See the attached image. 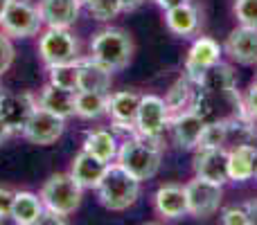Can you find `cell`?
Wrapping results in <instances>:
<instances>
[{
	"mask_svg": "<svg viewBox=\"0 0 257 225\" xmlns=\"http://www.w3.org/2000/svg\"><path fill=\"white\" fill-rule=\"evenodd\" d=\"M244 106H246V113L257 122V79L248 86V93L244 97Z\"/></svg>",
	"mask_w": 257,
	"mask_h": 225,
	"instance_id": "cell-35",
	"label": "cell"
},
{
	"mask_svg": "<svg viewBox=\"0 0 257 225\" xmlns=\"http://www.w3.org/2000/svg\"><path fill=\"white\" fill-rule=\"evenodd\" d=\"M0 93H3V86H0Z\"/></svg>",
	"mask_w": 257,
	"mask_h": 225,
	"instance_id": "cell-44",
	"label": "cell"
},
{
	"mask_svg": "<svg viewBox=\"0 0 257 225\" xmlns=\"http://www.w3.org/2000/svg\"><path fill=\"white\" fill-rule=\"evenodd\" d=\"M88 153L97 155L104 162H115L117 149H120V140H117L115 131H106V128H95V131H88L84 137V146Z\"/></svg>",
	"mask_w": 257,
	"mask_h": 225,
	"instance_id": "cell-24",
	"label": "cell"
},
{
	"mask_svg": "<svg viewBox=\"0 0 257 225\" xmlns=\"http://www.w3.org/2000/svg\"><path fill=\"white\" fill-rule=\"evenodd\" d=\"M142 93L138 90H117V93H108V115H111V124H131L136 126V115L140 106Z\"/></svg>",
	"mask_w": 257,
	"mask_h": 225,
	"instance_id": "cell-21",
	"label": "cell"
},
{
	"mask_svg": "<svg viewBox=\"0 0 257 225\" xmlns=\"http://www.w3.org/2000/svg\"><path fill=\"white\" fill-rule=\"evenodd\" d=\"M14 196H16V191L7 189V187H0V221H3L5 216H9V214H12Z\"/></svg>",
	"mask_w": 257,
	"mask_h": 225,
	"instance_id": "cell-34",
	"label": "cell"
},
{
	"mask_svg": "<svg viewBox=\"0 0 257 225\" xmlns=\"http://www.w3.org/2000/svg\"><path fill=\"white\" fill-rule=\"evenodd\" d=\"M169 119H172V113L165 104V97H158V95L151 93L142 95L136 115V131L140 135L160 137L169 128Z\"/></svg>",
	"mask_w": 257,
	"mask_h": 225,
	"instance_id": "cell-8",
	"label": "cell"
},
{
	"mask_svg": "<svg viewBox=\"0 0 257 225\" xmlns=\"http://www.w3.org/2000/svg\"><path fill=\"white\" fill-rule=\"evenodd\" d=\"M7 5H9V0H0V18H3V14H5V9H7Z\"/></svg>",
	"mask_w": 257,
	"mask_h": 225,
	"instance_id": "cell-41",
	"label": "cell"
},
{
	"mask_svg": "<svg viewBox=\"0 0 257 225\" xmlns=\"http://www.w3.org/2000/svg\"><path fill=\"white\" fill-rule=\"evenodd\" d=\"M81 3H84V5H86V3H88V0H81Z\"/></svg>",
	"mask_w": 257,
	"mask_h": 225,
	"instance_id": "cell-43",
	"label": "cell"
},
{
	"mask_svg": "<svg viewBox=\"0 0 257 225\" xmlns=\"http://www.w3.org/2000/svg\"><path fill=\"white\" fill-rule=\"evenodd\" d=\"M12 135H14V131L9 128V124L5 122L3 117H0V144H3V142H7Z\"/></svg>",
	"mask_w": 257,
	"mask_h": 225,
	"instance_id": "cell-40",
	"label": "cell"
},
{
	"mask_svg": "<svg viewBox=\"0 0 257 225\" xmlns=\"http://www.w3.org/2000/svg\"><path fill=\"white\" fill-rule=\"evenodd\" d=\"M221 52H223V48L214 39H210V36H199V39L192 43L190 52H187L185 68H183L185 72H183V75L190 81H194V86H196V81L201 79V75H203L210 66L221 61Z\"/></svg>",
	"mask_w": 257,
	"mask_h": 225,
	"instance_id": "cell-11",
	"label": "cell"
},
{
	"mask_svg": "<svg viewBox=\"0 0 257 225\" xmlns=\"http://www.w3.org/2000/svg\"><path fill=\"white\" fill-rule=\"evenodd\" d=\"M14 57H16V50H14V43L3 30H0V77L12 68Z\"/></svg>",
	"mask_w": 257,
	"mask_h": 225,
	"instance_id": "cell-32",
	"label": "cell"
},
{
	"mask_svg": "<svg viewBox=\"0 0 257 225\" xmlns=\"http://www.w3.org/2000/svg\"><path fill=\"white\" fill-rule=\"evenodd\" d=\"M244 209H246V214H248V221H250V225H257V198L248 200V203L244 205Z\"/></svg>",
	"mask_w": 257,
	"mask_h": 225,
	"instance_id": "cell-37",
	"label": "cell"
},
{
	"mask_svg": "<svg viewBox=\"0 0 257 225\" xmlns=\"http://www.w3.org/2000/svg\"><path fill=\"white\" fill-rule=\"evenodd\" d=\"M255 162L257 146L253 142L228 149V178H230V182H246L255 178Z\"/></svg>",
	"mask_w": 257,
	"mask_h": 225,
	"instance_id": "cell-19",
	"label": "cell"
},
{
	"mask_svg": "<svg viewBox=\"0 0 257 225\" xmlns=\"http://www.w3.org/2000/svg\"><path fill=\"white\" fill-rule=\"evenodd\" d=\"M232 12H235L239 25L257 27V0H235Z\"/></svg>",
	"mask_w": 257,
	"mask_h": 225,
	"instance_id": "cell-31",
	"label": "cell"
},
{
	"mask_svg": "<svg viewBox=\"0 0 257 225\" xmlns=\"http://www.w3.org/2000/svg\"><path fill=\"white\" fill-rule=\"evenodd\" d=\"M0 30L9 39H30L43 30V18L39 14V7L30 0H9L3 18Z\"/></svg>",
	"mask_w": 257,
	"mask_h": 225,
	"instance_id": "cell-6",
	"label": "cell"
},
{
	"mask_svg": "<svg viewBox=\"0 0 257 225\" xmlns=\"http://www.w3.org/2000/svg\"><path fill=\"white\" fill-rule=\"evenodd\" d=\"M63 131H66V119L36 106V111L32 113L30 119H27V124H25L21 135L25 137L30 144L50 146L63 135Z\"/></svg>",
	"mask_w": 257,
	"mask_h": 225,
	"instance_id": "cell-9",
	"label": "cell"
},
{
	"mask_svg": "<svg viewBox=\"0 0 257 225\" xmlns=\"http://www.w3.org/2000/svg\"><path fill=\"white\" fill-rule=\"evenodd\" d=\"M183 187H185V196H187V216L210 218L221 209L223 185H217V182H210L205 178L194 176Z\"/></svg>",
	"mask_w": 257,
	"mask_h": 225,
	"instance_id": "cell-7",
	"label": "cell"
},
{
	"mask_svg": "<svg viewBox=\"0 0 257 225\" xmlns=\"http://www.w3.org/2000/svg\"><path fill=\"white\" fill-rule=\"evenodd\" d=\"M194 176L205 178L217 185L230 182L228 178V149H196L194 155Z\"/></svg>",
	"mask_w": 257,
	"mask_h": 225,
	"instance_id": "cell-14",
	"label": "cell"
},
{
	"mask_svg": "<svg viewBox=\"0 0 257 225\" xmlns=\"http://www.w3.org/2000/svg\"><path fill=\"white\" fill-rule=\"evenodd\" d=\"M88 52L95 61L104 63L113 72H117L124 70L131 63L136 45H133V39L126 30H122V27H104V30L93 34V39L88 43Z\"/></svg>",
	"mask_w": 257,
	"mask_h": 225,
	"instance_id": "cell-3",
	"label": "cell"
},
{
	"mask_svg": "<svg viewBox=\"0 0 257 225\" xmlns=\"http://www.w3.org/2000/svg\"><path fill=\"white\" fill-rule=\"evenodd\" d=\"M219 221L223 225H250L244 207H223L219 214Z\"/></svg>",
	"mask_w": 257,
	"mask_h": 225,
	"instance_id": "cell-33",
	"label": "cell"
},
{
	"mask_svg": "<svg viewBox=\"0 0 257 225\" xmlns=\"http://www.w3.org/2000/svg\"><path fill=\"white\" fill-rule=\"evenodd\" d=\"M106 167H108V162H104V160H99L97 155H93L86 149H81L79 153L72 158L70 171L68 173H70L84 189H97V185H99V180H102Z\"/></svg>",
	"mask_w": 257,
	"mask_h": 225,
	"instance_id": "cell-18",
	"label": "cell"
},
{
	"mask_svg": "<svg viewBox=\"0 0 257 225\" xmlns=\"http://www.w3.org/2000/svg\"><path fill=\"white\" fill-rule=\"evenodd\" d=\"M255 180H257V162H255Z\"/></svg>",
	"mask_w": 257,
	"mask_h": 225,
	"instance_id": "cell-42",
	"label": "cell"
},
{
	"mask_svg": "<svg viewBox=\"0 0 257 225\" xmlns=\"http://www.w3.org/2000/svg\"><path fill=\"white\" fill-rule=\"evenodd\" d=\"M41 200L45 209L59 212L63 216H70L77 212L84 198V187L70 176V173H52L41 187Z\"/></svg>",
	"mask_w": 257,
	"mask_h": 225,
	"instance_id": "cell-4",
	"label": "cell"
},
{
	"mask_svg": "<svg viewBox=\"0 0 257 225\" xmlns=\"http://www.w3.org/2000/svg\"><path fill=\"white\" fill-rule=\"evenodd\" d=\"M36 111V97L27 90L23 93H0V117L9 124L14 133H23L27 119Z\"/></svg>",
	"mask_w": 257,
	"mask_h": 225,
	"instance_id": "cell-12",
	"label": "cell"
},
{
	"mask_svg": "<svg viewBox=\"0 0 257 225\" xmlns=\"http://www.w3.org/2000/svg\"><path fill=\"white\" fill-rule=\"evenodd\" d=\"M154 209L160 218H167V221H178V218L187 216L185 187L176 185V182L160 185L154 191Z\"/></svg>",
	"mask_w": 257,
	"mask_h": 225,
	"instance_id": "cell-15",
	"label": "cell"
},
{
	"mask_svg": "<svg viewBox=\"0 0 257 225\" xmlns=\"http://www.w3.org/2000/svg\"><path fill=\"white\" fill-rule=\"evenodd\" d=\"M185 3H190V0H156V5H158L160 9H174V7H178V5H185Z\"/></svg>",
	"mask_w": 257,
	"mask_h": 225,
	"instance_id": "cell-39",
	"label": "cell"
},
{
	"mask_svg": "<svg viewBox=\"0 0 257 225\" xmlns=\"http://www.w3.org/2000/svg\"><path fill=\"white\" fill-rule=\"evenodd\" d=\"M196 88L208 90V93H223V90L237 88V75L232 70V66L217 61L214 66H210L208 70L201 75V79L196 81Z\"/></svg>",
	"mask_w": 257,
	"mask_h": 225,
	"instance_id": "cell-25",
	"label": "cell"
},
{
	"mask_svg": "<svg viewBox=\"0 0 257 225\" xmlns=\"http://www.w3.org/2000/svg\"><path fill=\"white\" fill-rule=\"evenodd\" d=\"M48 84L77 93L79 90V68H77V61L48 66Z\"/></svg>",
	"mask_w": 257,
	"mask_h": 225,
	"instance_id": "cell-28",
	"label": "cell"
},
{
	"mask_svg": "<svg viewBox=\"0 0 257 225\" xmlns=\"http://www.w3.org/2000/svg\"><path fill=\"white\" fill-rule=\"evenodd\" d=\"M115 162L124 167L140 182L151 180L163 164V142H160V137L140 135L136 131L120 142Z\"/></svg>",
	"mask_w": 257,
	"mask_h": 225,
	"instance_id": "cell-1",
	"label": "cell"
},
{
	"mask_svg": "<svg viewBox=\"0 0 257 225\" xmlns=\"http://www.w3.org/2000/svg\"><path fill=\"white\" fill-rule=\"evenodd\" d=\"M68 218L63 216V214H59V212H52V209H43V214H41V218H39V223L36 225H63Z\"/></svg>",
	"mask_w": 257,
	"mask_h": 225,
	"instance_id": "cell-36",
	"label": "cell"
},
{
	"mask_svg": "<svg viewBox=\"0 0 257 225\" xmlns=\"http://www.w3.org/2000/svg\"><path fill=\"white\" fill-rule=\"evenodd\" d=\"M79 68V90H90V93H111L113 86V70L104 63L95 61L93 57H79L77 59Z\"/></svg>",
	"mask_w": 257,
	"mask_h": 225,
	"instance_id": "cell-16",
	"label": "cell"
},
{
	"mask_svg": "<svg viewBox=\"0 0 257 225\" xmlns=\"http://www.w3.org/2000/svg\"><path fill=\"white\" fill-rule=\"evenodd\" d=\"M75 115L81 119H99L108 115V95L77 90L75 93Z\"/></svg>",
	"mask_w": 257,
	"mask_h": 225,
	"instance_id": "cell-26",
	"label": "cell"
},
{
	"mask_svg": "<svg viewBox=\"0 0 257 225\" xmlns=\"http://www.w3.org/2000/svg\"><path fill=\"white\" fill-rule=\"evenodd\" d=\"M88 14L99 23H108L111 18H115L122 12L120 0H88L86 3Z\"/></svg>",
	"mask_w": 257,
	"mask_h": 225,
	"instance_id": "cell-30",
	"label": "cell"
},
{
	"mask_svg": "<svg viewBox=\"0 0 257 225\" xmlns=\"http://www.w3.org/2000/svg\"><path fill=\"white\" fill-rule=\"evenodd\" d=\"M39 14L45 27H72L81 14V0H39Z\"/></svg>",
	"mask_w": 257,
	"mask_h": 225,
	"instance_id": "cell-17",
	"label": "cell"
},
{
	"mask_svg": "<svg viewBox=\"0 0 257 225\" xmlns=\"http://www.w3.org/2000/svg\"><path fill=\"white\" fill-rule=\"evenodd\" d=\"M194 81H190L185 75L178 77L176 81H174L172 86H169V90L165 93V104H167L169 113H181L185 111V108L192 106V102H194Z\"/></svg>",
	"mask_w": 257,
	"mask_h": 225,
	"instance_id": "cell-27",
	"label": "cell"
},
{
	"mask_svg": "<svg viewBox=\"0 0 257 225\" xmlns=\"http://www.w3.org/2000/svg\"><path fill=\"white\" fill-rule=\"evenodd\" d=\"M228 144V128L226 122H205L203 133L196 149H226Z\"/></svg>",
	"mask_w": 257,
	"mask_h": 225,
	"instance_id": "cell-29",
	"label": "cell"
},
{
	"mask_svg": "<svg viewBox=\"0 0 257 225\" xmlns=\"http://www.w3.org/2000/svg\"><path fill=\"white\" fill-rule=\"evenodd\" d=\"M43 209H45V205L41 200V196L32 194V191H16L9 218L16 225H36L41 214H43Z\"/></svg>",
	"mask_w": 257,
	"mask_h": 225,
	"instance_id": "cell-23",
	"label": "cell"
},
{
	"mask_svg": "<svg viewBox=\"0 0 257 225\" xmlns=\"http://www.w3.org/2000/svg\"><path fill=\"white\" fill-rule=\"evenodd\" d=\"M140 185L142 182L131 176L124 167H120L117 162H108L97 185V200L108 212H126L140 198Z\"/></svg>",
	"mask_w": 257,
	"mask_h": 225,
	"instance_id": "cell-2",
	"label": "cell"
},
{
	"mask_svg": "<svg viewBox=\"0 0 257 225\" xmlns=\"http://www.w3.org/2000/svg\"><path fill=\"white\" fill-rule=\"evenodd\" d=\"M223 52L239 66H257V27H235L226 36Z\"/></svg>",
	"mask_w": 257,
	"mask_h": 225,
	"instance_id": "cell-13",
	"label": "cell"
},
{
	"mask_svg": "<svg viewBox=\"0 0 257 225\" xmlns=\"http://www.w3.org/2000/svg\"><path fill=\"white\" fill-rule=\"evenodd\" d=\"M165 25H167V30L172 32V34L185 39V36H192L196 30H199L201 14L192 3L178 5V7L165 12Z\"/></svg>",
	"mask_w": 257,
	"mask_h": 225,
	"instance_id": "cell-22",
	"label": "cell"
},
{
	"mask_svg": "<svg viewBox=\"0 0 257 225\" xmlns=\"http://www.w3.org/2000/svg\"><path fill=\"white\" fill-rule=\"evenodd\" d=\"M79 39L70 27H45L39 36V57L45 66L72 63L81 57Z\"/></svg>",
	"mask_w": 257,
	"mask_h": 225,
	"instance_id": "cell-5",
	"label": "cell"
},
{
	"mask_svg": "<svg viewBox=\"0 0 257 225\" xmlns=\"http://www.w3.org/2000/svg\"><path fill=\"white\" fill-rule=\"evenodd\" d=\"M142 5H145V0H120V7L122 12H136V9H140Z\"/></svg>",
	"mask_w": 257,
	"mask_h": 225,
	"instance_id": "cell-38",
	"label": "cell"
},
{
	"mask_svg": "<svg viewBox=\"0 0 257 225\" xmlns=\"http://www.w3.org/2000/svg\"><path fill=\"white\" fill-rule=\"evenodd\" d=\"M36 106L48 113L59 115V117H63V119L75 117V93H72V90L57 88V86H52V84H45L43 88H41L39 97H36Z\"/></svg>",
	"mask_w": 257,
	"mask_h": 225,
	"instance_id": "cell-20",
	"label": "cell"
},
{
	"mask_svg": "<svg viewBox=\"0 0 257 225\" xmlns=\"http://www.w3.org/2000/svg\"><path fill=\"white\" fill-rule=\"evenodd\" d=\"M203 126H205V119L190 106V108H185V111L172 115L167 131L172 133V140H174V144H176L178 149L192 151V149L199 146Z\"/></svg>",
	"mask_w": 257,
	"mask_h": 225,
	"instance_id": "cell-10",
	"label": "cell"
}]
</instances>
